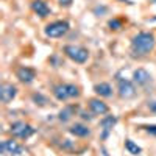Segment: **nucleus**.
Instances as JSON below:
<instances>
[{
    "label": "nucleus",
    "instance_id": "obj_16",
    "mask_svg": "<svg viewBox=\"0 0 156 156\" xmlns=\"http://www.w3.org/2000/svg\"><path fill=\"white\" fill-rule=\"evenodd\" d=\"M125 148L128 150V153H131V154H139L140 153V147L136 145L131 139H126L125 140Z\"/></svg>",
    "mask_w": 156,
    "mask_h": 156
},
{
    "label": "nucleus",
    "instance_id": "obj_19",
    "mask_svg": "<svg viewBox=\"0 0 156 156\" xmlns=\"http://www.w3.org/2000/svg\"><path fill=\"white\" fill-rule=\"evenodd\" d=\"M109 27H111V30H120V27H122V22L120 20H117V19H114V20H109Z\"/></svg>",
    "mask_w": 156,
    "mask_h": 156
},
{
    "label": "nucleus",
    "instance_id": "obj_3",
    "mask_svg": "<svg viewBox=\"0 0 156 156\" xmlns=\"http://www.w3.org/2000/svg\"><path fill=\"white\" fill-rule=\"evenodd\" d=\"M69 28L70 27H69V23L66 20H56V22L48 23L45 27V30H44V33L48 37H61L69 31Z\"/></svg>",
    "mask_w": 156,
    "mask_h": 156
},
{
    "label": "nucleus",
    "instance_id": "obj_22",
    "mask_svg": "<svg viewBox=\"0 0 156 156\" xmlns=\"http://www.w3.org/2000/svg\"><path fill=\"white\" fill-rule=\"evenodd\" d=\"M81 117H83V119H87V120L92 119V115H89L87 112H81Z\"/></svg>",
    "mask_w": 156,
    "mask_h": 156
},
{
    "label": "nucleus",
    "instance_id": "obj_12",
    "mask_svg": "<svg viewBox=\"0 0 156 156\" xmlns=\"http://www.w3.org/2000/svg\"><path fill=\"white\" fill-rule=\"evenodd\" d=\"M133 78H134V83H137L139 86H144V84H147L150 81L151 76H150V73L145 69H137V70H134Z\"/></svg>",
    "mask_w": 156,
    "mask_h": 156
},
{
    "label": "nucleus",
    "instance_id": "obj_14",
    "mask_svg": "<svg viewBox=\"0 0 156 156\" xmlns=\"http://www.w3.org/2000/svg\"><path fill=\"white\" fill-rule=\"evenodd\" d=\"M117 123V119L114 115H106V117H103L101 119V122H100V125H101V128L105 129V133H103V137H106L108 136V133L112 129V126Z\"/></svg>",
    "mask_w": 156,
    "mask_h": 156
},
{
    "label": "nucleus",
    "instance_id": "obj_20",
    "mask_svg": "<svg viewBox=\"0 0 156 156\" xmlns=\"http://www.w3.org/2000/svg\"><path fill=\"white\" fill-rule=\"evenodd\" d=\"M144 128H145V131H147V133L156 136V125H148V126H144Z\"/></svg>",
    "mask_w": 156,
    "mask_h": 156
},
{
    "label": "nucleus",
    "instance_id": "obj_2",
    "mask_svg": "<svg viewBox=\"0 0 156 156\" xmlns=\"http://www.w3.org/2000/svg\"><path fill=\"white\" fill-rule=\"evenodd\" d=\"M53 95L56 97V100L64 101L67 98H73L80 95V89L75 84H58L53 87Z\"/></svg>",
    "mask_w": 156,
    "mask_h": 156
},
{
    "label": "nucleus",
    "instance_id": "obj_13",
    "mask_svg": "<svg viewBox=\"0 0 156 156\" xmlns=\"http://www.w3.org/2000/svg\"><path fill=\"white\" fill-rule=\"evenodd\" d=\"M69 131H70L73 136H76V137H87V136H90V129H89L87 126L81 125V123H75V125H72Z\"/></svg>",
    "mask_w": 156,
    "mask_h": 156
},
{
    "label": "nucleus",
    "instance_id": "obj_7",
    "mask_svg": "<svg viewBox=\"0 0 156 156\" xmlns=\"http://www.w3.org/2000/svg\"><path fill=\"white\" fill-rule=\"evenodd\" d=\"M119 95L122 98H131L136 95V87L131 81L128 80H120L119 81Z\"/></svg>",
    "mask_w": 156,
    "mask_h": 156
},
{
    "label": "nucleus",
    "instance_id": "obj_17",
    "mask_svg": "<svg viewBox=\"0 0 156 156\" xmlns=\"http://www.w3.org/2000/svg\"><path fill=\"white\" fill-rule=\"evenodd\" d=\"M73 111H75V108H73V106H67V108H64V109L59 112V120H61V122H67V120L70 119V117H72Z\"/></svg>",
    "mask_w": 156,
    "mask_h": 156
},
{
    "label": "nucleus",
    "instance_id": "obj_23",
    "mask_svg": "<svg viewBox=\"0 0 156 156\" xmlns=\"http://www.w3.org/2000/svg\"><path fill=\"white\" fill-rule=\"evenodd\" d=\"M150 108L156 111V101H151V103H150Z\"/></svg>",
    "mask_w": 156,
    "mask_h": 156
},
{
    "label": "nucleus",
    "instance_id": "obj_4",
    "mask_svg": "<svg viewBox=\"0 0 156 156\" xmlns=\"http://www.w3.org/2000/svg\"><path fill=\"white\" fill-rule=\"evenodd\" d=\"M64 53H66L72 61H75L78 64L86 62L87 58H89V51L83 47H78V45H66L64 47Z\"/></svg>",
    "mask_w": 156,
    "mask_h": 156
},
{
    "label": "nucleus",
    "instance_id": "obj_8",
    "mask_svg": "<svg viewBox=\"0 0 156 156\" xmlns=\"http://www.w3.org/2000/svg\"><path fill=\"white\" fill-rule=\"evenodd\" d=\"M3 153H9V154H22L23 153V148L17 144L16 140L12 139H8V140H3L2 145H0Z\"/></svg>",
    "mask_w": 156,
    "mask_h": 156
},
{
    "label": "nucleus",
    "instance_id": "obj_11",
    "mask_svg": "<svg viewBox=\"0 0 156 156\" xmlns=\"http://www.w3.org/2000/svg\"><path fill=\"white\" fill-rule=\"evenodd\" d=\"M31 8H33V11L36 12V14L41 16V17H47L50 14V8L47 6V3L42 2V0H34V2L31 3Z\"/></svg>",
    "mask_w": 156,
    "mask_h": 156
},
{
    "label": "nucleus",
    "instance_id": "obj_18",
    "mask_svg": "<svg viewBox=\"0 0 156 156\" xmlns=\"http://www.w3.org/2000/svg\"><path fill=\"white\" fill-rule=\"evenodd\" d=\"M33 101H36V105H47V98L41 94H33Z\"/></svg>",
    "mask_w": 156,
    "mask_h": 156
},
{
    "label": "nucleus",
    "instance_id": "obj_21",
    "mask_svg": "<svg viewBox=\"0 0 156 156\" xmlns=\"http://www.w3.org/2000/svg\"><path fill=\"white\" fill-rule=\"evenodd\" d=\"M58 2H59V5H61V6H70L73 0H58Z\"/></svg>",
    "mask_w": 156,
    "mask_h": 156
},
{
    "label": "nucleus",
    "instance_id": "obj_1",
    "mask_svg": "<svg viewBox=\"0 0 156 156\" xmlns=\"http://www.w3.org/2000/svg\"><path fill=\"white\" fill-rule=\"evenodd\" d=\"M154 45H156V41L151 33H139L131 39V50L137 56H144V55L151 53Z\"/></svg>",
    "mask_w": 156,
    "mask_h": 156
},
{
    "label": "nucleus",
    "instance_id": "obj_15",
    "mask_svg": "<svg viewBox=\"0 0 156 156\" xmlns=\"http://www.w3.org/2000/svg\"><path fill=\"white\" fill-rule=\"evenodd\" d=\"M94 90H95V94L100 95V97H111V94H112V87H111L108 83L95 84V86H94Z\"/></svg>",
    "mask_w": 156,
    "mask_h": 156
},
{
    "label": "nucleus",
    "instance_id": "obj_6",
    "mask_svg": "<svg viewBox=\"0 0 156 156\" xmlns=\"http://www.w3.org/2000/svg\"><path fill=\"white\" fill-rule=\"evenodd\" d=\"M17 95V87L12 86L9 83H5L0 86V98H2L3 103H9L12 98Z\"/></svg>",
    "mask_w": 156,
    "mask_h": 156
},
{
    "label": "nucleus",
    "instance_id": "obj_10",
    "mask_svg": "<svg viewBox=\"0 0 156 156\" xmlns=\"http://www.w3.org/2000/svg\"><path fill=\"white\" fill-rule=\"evenodd\" d=\"M16 75H17L19 80H20L22 83H25V84L31 83L34 78H36V72H34L31 67H20V69H17Z\"/></svg>",
    "mask_w": 156,
    "mask_h": 156
},
{
    "label": "nucleus",
    "instance_id": "obj_5",
    "mask_svg": "<svg viewBox=\"0 0 156 156\" xmlns=\"http://www.w3.org/2000/svg\"><path fill=\"white\" fill-rule=\"evenodd\" d=\"M11 133L20 139H28L34 133V128L25 122H16L11 125Z\"/></svg>",
    "mask_w": 156,
    "mask_h": 156
},
{
    "label": "nucleus",
    "instance_id": "obj_9",
    "mask_svg": "<svg viewBox=\"0 0 156 156\" xmlns=\"http://www.w3.org/2000/svg\"><path fill=\"white\" fill-rule=\"evenodd\" d=\"M89 108H90V111H92L94 114H97V115H103V114H106L109 111L108 105H106L105 101H101L100 98H90L89 100Z\"/></svg>",
    "mask_w": 156,
    "mask_h": 156
}]
</instances>
